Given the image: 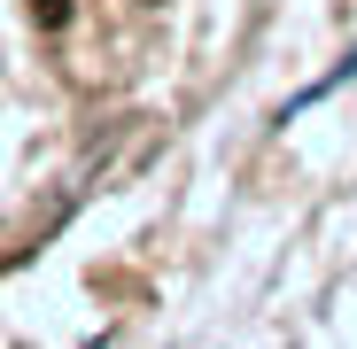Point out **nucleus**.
<instances>
[{
    "mask_svg": "<svg viewBox=\"0 0 357 349\" xmlns=\"http://www.w3.org/2000/svg\"><path fill=\"white\" fill-rule=\"evenodd\" d=\"M31 16H39V24H63V16H70V0H31Z\"/></svg>",
    "mask_w": 357,
    "mask_h": 349,
    "instance_id": "nucleus-1",
    "label": "nucleus"
}]
</instances>
